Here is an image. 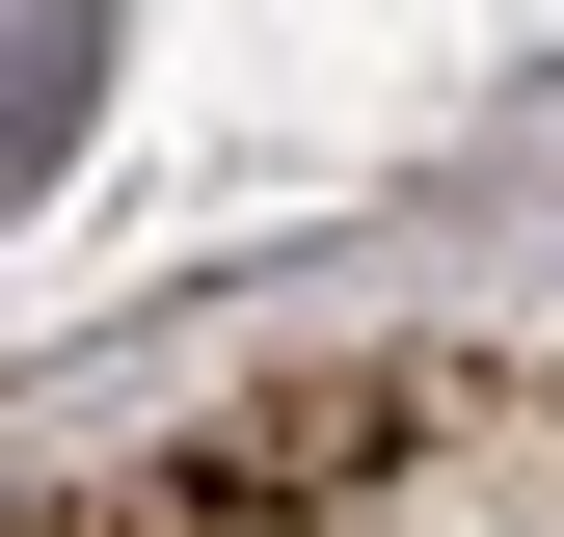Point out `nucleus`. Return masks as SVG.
I'll use <instances>...</instances> for the list:
<instances>
[{"label":"nucleus","instance_id":"1","mask_svg":"<svg viewBox=\"0 0 564 537\" xmlns=\"http://www.w3.org/2000/svg\"><path fill=\"white\" fill-rule=\"evenodd\" d=\"M54 108H82V0H28V28H0V162H28Z\"/></svg>","mask_w":564,"mask_h":537}]
</instances>
